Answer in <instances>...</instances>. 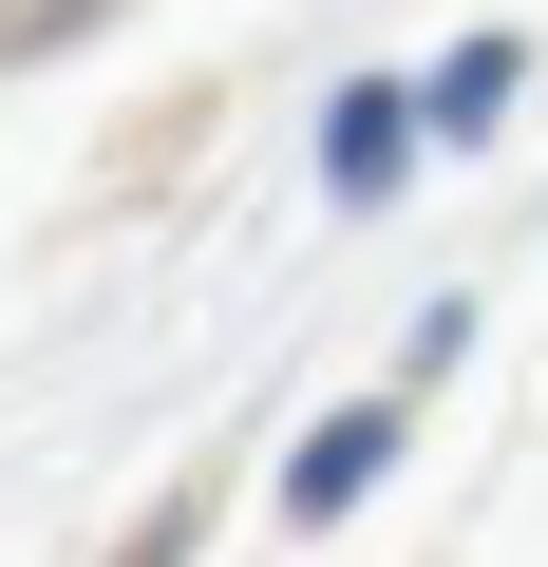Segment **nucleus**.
Returning <instances> with one entry per match:
<instances>
[{"mask_svg":"<svg viewBox=\"0 0 548 567\" xmlns=\"http://www.w3.org/2000/svg\"><path fill=\"white\" fill-rule=\"evenodd\" d=\"M379 454H397V416H322V435H303V473H285V511H341Z\"/></svg>","mask_w":548,"mask_h":567,"instance_id":"1","label":"nucleus"},{"mask_svg":"<svg viewBox=\"0 0 548 567\" xmlns=\"http://www.w3.org/2000/svg\"><path fill=\"white\" fill-rule=\"evenodd\" d=\"M397 152H416V114H397V95H341V133H322V171H341V189H397Z\"/></svg>","mask_w":548,"mask_h":567,"instance_id":"2","label":"nucleus"},{"mask_svg":"<svg viewBox=\"0 0 548 567\" xmlns=\"http://www.w3.org/2000/svg\"><path fill=\"white\" fill-rule=\"evenodd\" d=\"M435 114H454V133H492V114H510V39H473V58L435 76Z\"/></svg>","mask_w":548,"mask_h":567,"instance_id":"3","label":"nucleus"}]
</instances>
